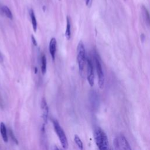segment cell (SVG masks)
Here are the masks:
<instances>
[{"label":"cell","mask_w":150,"mask_h":150,"mask_svg":"<svg viewBox=\"0 0 150 150\" xmlns=\"http://www.w3.org/2000/svg\"><path fill=\"white\" fill-rule=\"evenodd\" d=\"M95 142L99 150H109L108 139L106 134L100 128H97L94 131Z\"/></svg>","instance_id":"1"},{"label":"cell","mask_w":150,"mask_h":150,"mask_svg":"<svg viewBox=\"0 0 150 150\" xmlns=\"http://www.w3.org/2000/svg\"><path fill=\"white\" fill-rule=\"evenodd\" d=\"M77 61L78 63L79 71H80V73L81 75H83L84 73V67L87 61V58L86 56L85 47L82 41H80L78 44L77 48Z\"/></svg>","instance_id":"2"},{"label":"cell","mask_w":150,"mask_h":150,"mask_svg":"<svg viewBox=\"0 0 150 150\" xmlns=\"http://www.w3.org/2000/svg\"><path fill=\"white\" fill-rule=\"evenodd\" d=\"M93 58L95 64V67L97 71V74L98 77V84L100 88L102 89L104 87V81H105V77L104 71L103 70L102 65L101 63L100 57L98 53L94 51L93 53Z\"/></svg>","instance_id":"3"},{"label":"cell","mask_w":150,"mask_h":150,"mask_svg":"<svg viewBox=\"0 0 150 150\" xmlns=\"http://www.w3.org/2000/svg\"><path fill=\"white\" fill-rule=\"evenodd\" d=\"M53 127L55 130V132L60 140V142L62 145V147L66 149L68 147V142H67V139L66 136V134L63 131V129L62 128L61 126L60 125L59 122L54 120L53 121Z\"/></svg>","instance_id":"4"},{"label":"cell","mask_w":150,"mask_h":150,"mask_svg":"<svg viewBox=\"0 0 150 150\" xmlns=\"http://www.w3.org/2000/svg\"><path fill=\"white\" fill-rule=\"evenodd\" d=\"M114 145L117 150H132L127 139L122 134L114 139Z\"/></svg>","instance_id":"5"},{"label":"cell","mask_w":150,"mask_h":150,"mask_svg":"<svg viewBox=\"0 0 150 150\" xmlns=\"http://www.w3.org/2000/svg\"><path fill=\"white\" fill-rule=\"evenodd\" d=\"M87 80L90 86H93L94 83V66L91 59L90 57H87Z\"/></svg>","instance_id":"6"},{"label":"cell","mask_w":150,"mask_h":150,"mask_svg":"<svg viewBox=\"0 0 150 150\" xmlns=\"http://www.w3.org/2000/svg\"><path fill=\"white\" fill-rule=\"evenodd\" d=\"M40 106H41V110H42V118L43 122V128H44V125H45V124L47 123L48 115H49V107L45 98H42Z\"/></svg>","instance_id":"7"},{"label":"cell","mask_w":150,"mask_h":150,"mask_svg":"<svg viewBox=\"0 0 150 150\" xmlns=\"http://www.w3.org/2000/svg\"><path fill=\"white\" fill-rule=\"evenodd\" d=\"M56 40L54 38H52L50 41L49 43V52L50 53L51 57L53 60L55 59V54H56Z\"/></svg>","instance_id":"8"},{"label":"cell","mask_w":150,"mask_h":150,"mask_svg":"<svg viewBox=\"0 0 150 150\" xmlns=\"http://www.w3.org/2000/svg\"><path fill=\"white\" fill-rule=\"evenodd\" d=\"M141 13L145 23L148 26H150V14L144 5L141 6Z\"/></svg>","instance_id":"9"},{"label":"cell","mask_w":150,"mask_h":150,"mask_svg":"<svg viewBox=\"0 0 150 150\" xmlns=\"http://www.w3.org/2000/svg\"><path fill=\"white\" fill-rule=\"evenodd\" d=\"M0 132L4 141L5 142H7L8 140V138L7 135V131H6V128L5 124L2 122L0 123Z\"/></svg>","instance_id":"10"},{"label":"cell","mask_w":150,"mask_h":150,"mask_svg":"<svg viewBox=\"0 0 150 150\" xmlns=\"http://www.w3.org/2000/svg\"><path fill=\"white\" fill-rule=\"evenodd\" d=\"M29 15H30V17L31 19L33 29L34 32H36L37 30V21H36V18L35 15L34 13V11L32 9H30L29 11Z\"/></svg>","instance_id":"11"},{"label":"cell","mask_w":150,"mask_h":150,"mask_svg":"<svg viewBox=\"0 0 150 150\" xmlns=\"http://www.w3.org/2000/svg\"><path fill=\"white\" fill-rule=\"evenodd\" d=\"M65 36L67 40H69L71 37V26L70 19L68 16L66 18V28L65 32Z\"/></svg>","instance_id":"12"},{"label":"cell","mask_w":150,"mask_h":150,"mask_svg":"<svg viewBox=\"0 0 150 150\" xmlns=\"http://www.w3.org/2000/svg\"><path fill=\"white\" fill-rule=\"evenodd\" d=\"M41 71L43 74H45L46 72V66H47V61L46 57L45 54H42L41 56Z\"/></svg>","instance_id":"13"},{"label":"cell","mask_w":150,"mask_h":150,"mask_svg":"<svg viewBox=\"0 0 150 150\" xmlns=\"http://www.w3.org/2000/svg\"><path fill=\"white\" fill-rule=\"evenodd\" d=\"M1 9H2V12L4 13V15H5L7 18H8L10 19H12V12H11V10L9 9V8L7 6H2Z\"/></svg>","instance_id":"14"},{"label":"cell","mask_w":150,"mask_h":150,"mask_svg":"<svg viewBox=\"0 0 150 150\" xmlns=\"http://www.w3.org/2000/svg\"><path fill=\"white\" fill-rule=\"evenodd\" d=\"M74 142L76 143V144L77 145V146L79 148V149L80 150H83V144L81 139L80 138V137L77 135H74Z\"/></svg>","instance_id":"15"},{"label":"cell","mask_w":150,"mask_h":150,"mask_svg":"<svg viewBox=\"0 0 150 150\" xmlns=\"http://www.w3.org/2000/svg\"><path fill=\"white\" fill-rule=\"evenodd\" d=\"M9 134H10V136H11V138H12V139L13 141V142L16 144H18V139L16 138L15 136L14 135L11 129L9 130Z\"/></svg>","instance_id":"16"},{"label":"cell","mask_w":150,"mask_h":150,"mask_svg":"<svg viewBox=\"0 0 150 150\" xmlns=\"http://www.w3.org/2000/svg\"><path fill=\"white\" fill-rule=\"evenodd\" d=\"M31 39H32V42L33 44L35 46H37L38 43H37V42H36L35 38H34L33 35H32V36H31Z\"/></svg>","instance_id":"17"},{"label":"cell","mask_w":150,"mask_h":150,"mask_svg":"<svg viewBox=\"0 0 150 150\" xmlns=\"http://www.w3.org/2000/svg\"><path fill=\"white\" fill-rule=\"evenodd\" d=\"M52 150H62V149H60L56 145H53L52 146Z\"/></svg>","instance_id":"18"},{"label":"cell","mask_w":150,"mask_h":150,"mask_svg":"<svg viewBox=\"0 0 150 150\" xmlns=\"http://www.w3.org/2000/svg\"><path fill=\"white\" fill-rule=\"evenodd\" d=\"M4 61V59H3V56L1 54V53L0 52V63H2Z\"/></svg>","instance_id":"19"},{"label":"cell","mask_w":150,"mask_h":150,"mask_svg":"<svg viewBox=\"0 0 150 150\" xmlns=\"http://www.w3.org/2000/svg\"><path fill=\"white\" fill-rule=\"evenodd\" d=\"M141 40H144V39H145V36H144V35L143 34H142V35H141Z\"/></svg>","instance_id":"20"},{"label":"cell","mask_w":150,"mask_h":150,"mask_svg":"<svg viewBox=\"0 0 150 150\" xmlns=\"http://www.w3.org/2000/svg\"><path fill=\"white\" fill-rule=\"evenodd\" d=\"M90 0H86V4L87 5H88V4L90 3Z\"/></svg>","instance_id":"21"}]
</instances>
